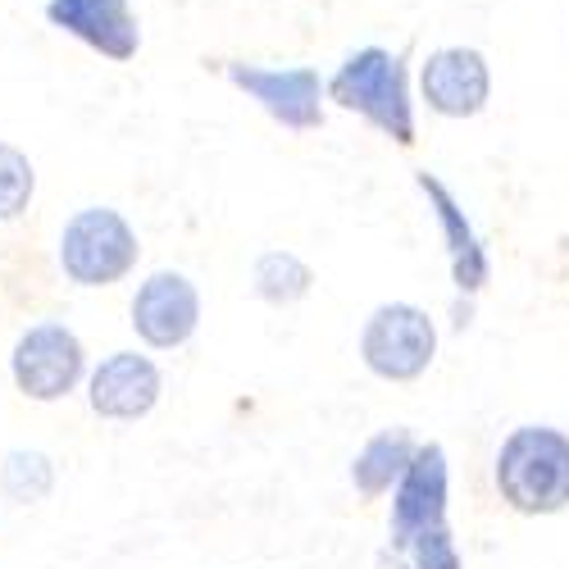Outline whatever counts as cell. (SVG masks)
<instances>
[{"mask_svg": "<svg viewBox=\"0 0 569 569\" xmlns=\"http://www.w3.org/2000/svg\"><path fill=\"white\" fill-rule=\"evenodd\" d=\"M323 97L373 123L383 137L410 147L415 141V101H410V78L406 60L392 56L388 46H360L351 51L338 73L323 82Z\"/></svg>", "mask_w": 569, "mask_h": 569, "instance_id": "1", "label": "cell"}, {"mask_svg": "<svg viewBox=\"0 0 569 569\" xmlns=\"http://www.w3.org/2000/svg\"><path fill=\"white\" fill-rule=\"evenodd\" d=\"M497 492L519 515H556L569 506V438L547 423L515 429L497 451Z\"/></svg>", "mask_w": 569, "mask_h": 569, "instance_id": "2", "label": "cell"}, {"mask_svg": "<svg viewBox=\"0 0 569 569\" xmlns=\"http://www.w3.org/2000/svg\"><path fill=\"white\" fill-rule=\"evenodd\" d=\"M141 247L132 223L110 206H87L78 210L60 232V269L78 288H110L128 278Z\"/></svg>", "mask_w": 569, "mask_h": 569, "instance_id": "3", "label": "cell"}, {"mask_svg": "<svg viewBox=\"0 0 569 569\" xmlns=\"http://www.w3.org/2000/svg\"><path fill=\"white\" fill-rule=\"evenodd\" d=\"M360 356L369 373L388 378V383H410L438 356V328L429 310H419L410 301H388L378 306L365 328H360Z\"/></svg>", "mask_w": 569, "mask_h": 569, "instance_id": "4", "label": "cell"}, {"mask_svg": "<svg viewBox=\"0 0 569 569\" xmlns=\"http://www.w3.org/2000/svg\"><path fill=\"white\" fill-rule=\"evenodd\" d=\"M228 82L282 128L310 132L323 123V78L310 64H288V69H269V64H247V60H228L223 64Z\"/></svg>", "mask_w": 569, "mask_h": 569, "instance_id": "5", "label": "cell"}, {"mask_svg": "<svg viewBox=\"0 0 569 569\" xmlns=\"http://www.w3.org/2000/svg\"><path fill=\"white\" fill-rule=\"evenodd\" d=\"M419 97L442 119H473L488 110L492 69L473 46H438L419 64Z\"/></svg>", "mask_w": 569, "mask_h": 569, "instance_id": "6", "label": "cell"}, {"mask_svg": "<svg viewBox=\"0 0 569 569\" xmlns=\"http://www.w3.org/2000/svg\"><path fill=\"white\" fill-rule=\"evenodd\" d=\"M82 342L69 333L64 323H37L28 328V333L14 342V383L23 397L32 401H60L78 388V378H82Z\"/></svg>", "mask_w": 569, "mask_h": 569, "instance_id": "7", "label": "cell"}, {"mask_svg": "<svg viewBox=\"0 0 569 569\" xmlns=\"http://www.w3.org/2000/svg\"><path fill=\"white\" fill-rule=\"evenodd\" d=\"M201 323V292L187 273L160 269L137 288L132 297V328L137 338L156 347V351H173L197 333Z\"/></svg>", "mask_w": 569, "mask_h": 569, "instance_id": "8", "label": "cell"}, {"mask_svg": "<svg viewBox=\"0 0 569 569\" xmlns=\"http://www.w3.org/2000/svg\"><path fill=\"white\" fill-rule=\"evenodd\" d=\"M46 23L114 64L141 51V23L128 0H46Z\"/></svg>", "mask_w": 569, "mask_h": 569, "instance_id": "9", "label": "cell"}, {"mask_svg": "<svg viewBox=\"0 0 569 569\" xmlns=\"http://www.w3.org/2000/svg\"><path fill=\"white\" fill-rule=\"evenodd\" d=\"M87 401L101 419H141L160 401V369L137 351H114L91 373Z\"/></svg>", "mask_w": 569, "mask_h": 569, "instance_id": "10", "label": "cell"}, {"mask_svg": "<svg viewBox=\"0 0 569 569\" xmlns=\"http://www.w3.org/2000/svg\"><path fill=\"white\" fill-rule=\"evenodd\" d=\"M442 515H447V456H442V447H419L397 479L392 538L410 533V529L442 525Z\"/></svg>", "mask_w": 569, "mask_h": 569, "instance_id": "11", "label": "cell"}, {"mask_svg": "<svg viewBox=\"0 0 569 569\" xmlns=\"http://www.w3.org/2000/svg\"><path fill=\"white\" fill-rule=\"evenodd\" d=\"M419 192L433 201V214L442 223V237H447V251H451V273H456V288L460 292H479L488 282V256L479 247V237H473L465 210L456 206V197L447 192V187L433 178V173H419Z\"/></svg>", "mask_w": 569, "mask_h": 569, "instance_id": "12", "label": "cell"}, {"mask_svg": "<svg viewBox=\"0 0 569 569\" xmlns=\"http://www.w3.org/2000/svg\"><path fill=\"white\" fill-rule=\"evenodd\" d=\"M415 456V442L406 429H383L378 438H369L360 447V456L351 460V483L360 497H383L397 488L406 460Z\"/></svg>", "mask_w": 569, "mask_h": 569, "instance_id": "13", "label": "cell"}, {"mask_svg": "<svg viewBox=\"0 0 569 569\" xmlns=\"http://www.w3.org/2000/svg\"><path fill=\"white\" fill-rule=\"evenodd\" d=\"M310 282H315L310 264H306L301 256H292V251H264V256L256 260V269H251V288H256V297L269 301V306H292V301H301V297L310 292Z\"/></svg>", "mask_w": 569, "mask_h": 569, "instance_id": "14", "label": "cell"}, {"mask_svg": "<svg viewBox=\"0 0 569 569\" xmlns=\"http://www.w3.org/2000/svg\"><path fill=\"white\" fill-rule=\"evenodd\" d=\"M51 488H56L51 456H41V451H10L6 456V469H0V492H6L10 501L28 506V501H41Z\"/></svg>", "mask_w": 569, "mask_h": 569, "instance_id": "15", "label": "cell"}, {"mask_svg": "<svg viewBox=\"0 0 569 569\" xmlns=\"http://www.w3.org/2000/svg\"><path fill=\"white\" fill-rule=\"evenodd\" d=\"M392 556L401 569H460V556L451 547L447 525H429V529H410L392 538Z\"/></svg>", "mask_w": 569, "mask_h": 569, "instance_id": "16", "label": "cell"}, {"mask_svg": "<svg viewBox=\"0 0 569 569\" xmlns=\"http://www.w3.org/2000/svg\"><path fill=\"white\" fill-rule=\"evenodd\" d=\"M37 197V169L32 160L10 147V141H0V223L19 219Z\"/></svg>", "mask_w": 569, "mask_h": 569, "instance_id": "17", "label": "cell"}]
</instances>
